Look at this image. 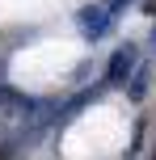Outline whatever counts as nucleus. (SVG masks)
I'll return each instance as SVG.
<instances>
[{
    "label": "nucleus",
    "instance_id": "nucleus-1",
    "mask_svg": "<svg viewBox=\"0 0 156 160\" xmlns=\"http://www.w3.org/2000/svg\"><path fill=\"white\" fill-rule=\"evenodd\" d=\"M76 25H80V34H84L89 42H97V38H106V34H110L114 13H110V8H101V4H84L80 13H76Z\"/></svg>",
    "mask_w": 156,
    "mask_h": 160
},
{
    "label": "nucleus",
    "instance_id": "nucleus-2",
    "mask_svg": "<svg viewBox=\"0 0 156 160\" xmlns=\"http://www.w3.org/2000/svg\"><path fill=\"white\" fill-rule=\"evenodd\" d=\"M127 76H135V47H118L106 63V84H123Z\"/></svg>",
    "mask_w": 156,
    "mask_h": 160
},
{
    "label": "nucleus",
    "instance_id": "nucleus-3",
    "mask_svg": "<svg viewBox=\"0 0 156 160\" xmlns=\"http://www.w3.org/2000/svg\"><path fill=\"white\" fill-rule=\"evenodd\" d=\"M97 93H101V88H84V93H80V97H72V101H68V105H63V114H59V127H63V122H72V118H76V114H80V110H84V105H93V101H97Z\"/></svg>",
    "mask_w": 156,
    "mask_h": 160
},
{
    "label": "nucleus",
    "instance_id": "nucleus-4",
    "mask_svg": "<svg viewBox=\"0 0 156 160\" xmlns=\"http://www.w3.org/2000/svg\"><path fill=\"white\" fill-rule=\"evenodd\" d=\"M148 63L143 68H135V76H131V84H127V97H131V101H143V93H148Z\"/></svg>",
    "mask_w": 156,
    "mask_h": 160
},
{
    "label": "nucleus",
    "instance_id": "nucleus-5",
    "mask_svg": "<svg viewBox=\"0 0 156 160\" xmlns=\"http://www.w3.org/2000/svg\"><path fill=\"white\" fill-rule=\"evenodd\" d=\"M127 4H131V0H114V4H110V13H123Z\"/></svg>",
    "mask_w": 156,
    "mask_h": 160
},
{
    "label": "nucleus",
    "instance_id": "nucleus-6",
    "mask_svg": "<svg viewBox=\"0 0 156 160\" xmlns=\"http://www.w3.org/2000/svg\"><path fill=\"white\" fill-rule=\"evenodd\" d=\"M143 13H152V17H156V0H148V4H143Z\"/></svg>",
    "mask_w": 156,
    "mask_h": 160
},
{
    "label": "nucleus",
    "instance_id": "nucleus-7",
    "mask_svg": "<svg viewBox=\"0 0 156 160\" xmlns=\"http://www.w3.org/2000/svg\"><path fill=\"white\" fill-rule=\"evenodd\" d=\"M148 51H152V55H156V30H152V38H148Z\"/></svg>",
    "mask_w": 156,
    "mask_h": 160
}]
</instances>
